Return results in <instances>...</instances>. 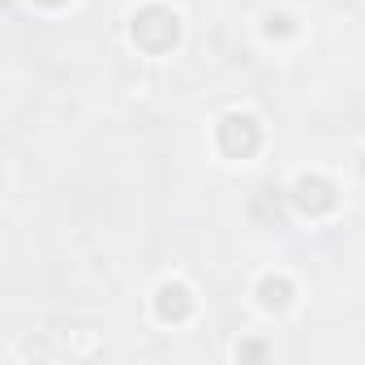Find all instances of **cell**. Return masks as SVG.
Returning a JSON list of instances; mask_svg holds the SVG:
<instances>
[{
	"mask_svg": "<svg viewBox=\"0 0 365 365\" xmlns=\"http://www.w3.org/2000/svg\"><path fill=\"white\" fill-rule=\"evenodd\" d=\"M220 142H224L228 155H250V150L258 146V129H254L250 116H228V120L220 125Z\"/></svg>",
	"mask_w": 365,
	"mask_h": 365,
	"instance_id": "1",
	"label": "cell"
},
{
	"mask_svg": "<svg viewBox=\"0 0 365 365\" xmlns=\"http://www.w3.org/2000/svg\"><path fill=\"white\" fill-rule=\"evenodd\" d=\"M297 202H301L305 211H327V207H335V194H331L327 180L305 176V180H297Z\"/></svg>",
	"mask_w": 365,
	"mask_h": 365,
	"instance_id": "2",
	"label": "cell"
},
{
	"mask_svg": "<svg viewBox=\"0 0 365 365\" xmlns=\"http://www.w3.org/2000/svg\"><path fill=\"white\" fill-rule=\"evenodd\" d=\"M159 314L168 318V322H180L190 314V292L180 288V284H168V288H159Z\"/></svg>",
	"mask_w": 365,
	"mask_h": 365,
	"instance_id": "3",
	"label": "cell"
},
{
	"mask_svg": "<svg viewBox=\"0 0 365 365\" xmlns=\"http://www.w3.org/2000/svg\"><path fill=\"white\" fill-rule=\"evenodd\" d=\"M288 292H292L288 279H267V284H262V305H267V309H284V305H288Z\"/></svg>",
	"mask_w": 365,
	"mask_h": 365,
	"instance_id": "4",
	"label": "cell"
}]
</instances>
